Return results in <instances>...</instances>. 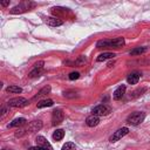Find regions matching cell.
Returning a JSON list of instances; mask_svg holds the SVG:
<instances>
[{
  "label": "cell",
  "mask_w": 150,
  "mask_h": 150,
  "mask_svg": "<svg viewBox=\"0 0 150 150\" xmlns=\"http://www.w3.org/2000/svg\"><path fill=\"white\" fill-rule=\"evenodd\" d=\"M42 128V121L40 120H35V121H32L30 123H28V125H26L25 128H21L16 134L15 136L16 137H21L26 134H30V132H34V131H39L40 129Z\"/></svg>",
  "instance_id": "6da1fadb"
},
{
  "label": "cell",
  "mask_w": 150,
  "mask_h": 150,
  "mask_svg": "<svg viewBox=\"0 0 150 150\" xmlns=\"http://www.w3.org/2000/svg\"><path fill=\"white\" fill-rule=\"evenodd\" d=\"M33 7H35V2H32V1H22L19 5L14 6L11 9V13L12 14H21V13H25L27 11H30Z\"/></svg>",
  "instance_id": "7a4b0ae2"
},
{
  "label": "cell",
  "mask_w": 150,
  "mask_h": 150,
  "mask_svg": "<svg viewBox=\"0 0 150 150\" xmlns=\"http://www.w3.org/2000/svg\"><path fill=\"white\" fill-rule=\"evenodd\" d=\"M145 118V112L143 111H135L131 115L128 116L127 118V123L130 125H138L141 124Z\"/></svg>",
  "instance_id": "3957f363"
},
{
  "label": "cell",
  "mask_w": 150,
  "mask_h": 150,
  "mask_svg": "<svg viewBox=\"0 0 150 150\" xmlns=\"http://www.w3.org/2000/svg\"><path fill=\"white\" fill-rule=\"evenodd\" d=\"M28 104H29V102L25 97H14V98H11L7 102V105L13 107V108H22V107H26Z\"/></svg>",
  "instance_id": "277c9868"
},
{
  "label": "cell",
  "mask_w": 150,
  "mask_h": 150,
  "mask_svg": "<svg viewBox=\"0 0 150 150\" xmlns=\"http://www.w3.org/2000/svg\"><path fill=\"white\" fill-rule=\"evenodd\" d=\"M111 112V108L105 104H98L93 109V115L96 116H107Z\"/></svg>",
  "instance_id": "5b68a950"
},
{
  "label": "cell",
  "mask_w": 150,
  "mask_h": 150,
  "mask_svg": "<svg viewBox=\"0 0 150 150\" xmlns=\"http://www.w3.org/2000/svg\"><path fill=\"white\" fill-rule=\"evenodd\" d=\"M129 132V129L127 128V127H123V128H120L118 130H116L111 136H110V138H109V141L111 142V143H114V142H117V141H120L122 137H124Z\"/></svg>",
  "instance_id": "8992f818"
},
{
  "label": "cell",
  "mask_w": 150,
  "mask_h": 150,
  "mask_svg": "<svg viewBox=\"0 0 150 150\" xmlns=\"http://www.w3.org/2000/svg\"><path fill=\"white\" fill-rule=\"evenodd\" d=\"M63 118H64V114L61 109H55L52 112V123H53V125H57V124L62 123Z\"/></svg>",
  "instance_id": "52a82bcc"
},
{
  "label": "cell",
  "mask_w": 150,
  "mask_h": 150,
  "mask_svg": "<svg viewBox=\"0 0 150 150\" xmlns=\"http://www.w3.org/2000/svg\"><path fill=\"white\" fill-rule=\"evenodd\" d=\"M43 64H45V62L41 60V61H38L35 64H34V68L29 71V74H28V76L29 77H36V76H39V74L41 73V70H42V68H43Z\"/></svg>",
  "instance_id": "ba28073f"
},
{
  "label": "cell",
  "mask_w": 150,
  "mask_h": 150,
  "mask_svg": "<svg viewBox=\"0 0 150 150\" xmlns=\"http://www.w3.org/2000/svg\"><path fill=\"white\" fill-rule=\"evenodd\" d=\"M124 43H125L124 38L118 36L112 40H109V48H121L122 46H124Z\"/></svg>",
  "instance_id": "9c48e42d"
},
{
  "label": "cell",
  "mask_w": 150,
  "mask_h": 150,
  "mask_svg": "<svg viewBox=\"0 0 150 150\" xmlns=\"http://www.w3.org/2000/svg\"><path fill=\"white\" fill-rule=\"evenodd\" d=\"M45 22H46L48 26H50V27H57V26H61V25L63 23V21H62L61 19L54 18V16H48V18H46Z\"/></svg>",
  "instance_id": "30bf717a"
},
{
  "label": "cell",
  "mask_w": 150,
  "mask_h": 150,
  "mask_svg": "<svg viewBox=\"0 0 150 150\" xmlns=\"http://www.w3.org/2000/svg\"><path fill=\"white\" fill-rule=\"evenodd\" d=\"M125 86L124 84H121L118 88H116V90L114 91V94H112V97H114V100H116V101H118V100H121L123 96H124V94H125Z\"/></svg>",
  "instance_id": "8fae6325"
},
{
  "label": "cell",
  "mask_w": 150,
  "mask_h": 150,
  "mask_svg": "<svg viewBox=\"0 0 150 150\" xmlns=\"http://www.w3.org/2000/svg\"><path fill=\"white\" fill-rule=\"evenodd\" d=\"M139 79H141V73H138V71H132V73H130V74L128 75L127 81H128V83H130V84H136V83L139 81Z\"/></svg>",
  "instance_id": "7c38bea8"
},
{
  "label": "cell",
  "mask_w": 150,
  "mask_h": 150,
  "mask_svg": "<svg viewBox=\"0 0 150 150\" xmlns=\"http://www.w3.org/2000/svg\"><path fill=\"white\" fill-rule=\"evenodd\" d=\"M36 144L39 145V146H42V148H46V149H49V150H53V148H52V145H50V143L43 137V136H38L36 137Z\"/></svg>",
  "instance_id": "4fadbf2b"
},
{
  "label": "cell",
  "mask_w": 150,
  "mask_h": 150,
  "mask_svg": "<svg viewBox=\"0 0 150 150\" xmlns=\"http://www.w3.org/2000/svg\"><path fill=\"white\" fill-rule=\"evenodd\" d=\"M100 123V117L96 115H90L86 118V124L88 127H96Z\"/></svg>",
  "instance_id": "5bb4252c"
},
{
  "label": "cell",
  "mask_w": 150,
  "mask_h": 150,
  "mask_svg": "<svg viewBox=\"0 0 150 150\" xmlns=\"http://www.w3.org/2000/svg\"><path fill=\"white\" fill-rule=\"evenodd\" d=\"M26 118H23V117H19V118H15V120H13L9 124H8V128H15V127H22V125H25L26 124Z\"/></svg>",
  "instance_id": "9a60e30c"
},
{
  "label": "cell",
  "mask_w": 150,
  "mask_h": 150,
  "mask_svg": "<svg viewBox=\"0 0 150 150\" xmlns=\"http://www.w3.org/2000/svg\"><path fill=\"white\" fill-rule=\"evenodd\" d=\"M50 89H52V87H50V86H45V87H43V88H41V89L38 91V94L34 96V100H38V98H40V97H42V96H45V95L49 94V93H50Z\"/></svg>",
  "instance_id": "2e32d148"
},
{
  "label": "cell",
  "mask_w": 150,
  "mask_h": 150,
  "mask_svg": "<svg viewBox=\"0 0 150 150\" xmlns=\"http://www.w3.org/2000/svg\"><path fill=\"white\" fill-rule=\"evenodd\" d=\"M114 56H115V54H114V53H110V52H105V53H102V54H100V55L97 56L96 61H97V62H102V61H105V60H108V59H112Z\"/></svg>",
  "instance_id": "e0dca14e"
},
{
  "label": "cell",
  "mask_w": 150,
  "mask_h": 150,
  "mask_svg": "<svg viewBox=\"0 0 150 150\" xmlns=\"http://www.w3.org/2000/svg\"><path fill=\"white\" fill-rule=\"evenodd\" d=\"M54 104V101L50 100V98H46V100H42L40 102H38L36 107L38 108H45V107H52Z\"/></svg>",
  "instance_id": "ac0fdd59"
},
{
  "label": "cell",
  "mask_w": 150,
  "mask_h": 150,
  "mask_svg": "<svg viewBox=\"0 0 150 150\" xmlns=\"http://www.w3.org/2000/svg\"><path fill=\"white\" fill-rule=\"evenodd\" d=\"M63 137H64V131L62 129H57L53 134V139L54 141H61Z\"/></svg>",
  "instance_id": "d6986e66"
},
{
  "label": "cell",
  "mask_w": 150,
  "mask_h": 150,
  "mask_svg": "<svg viewBox=\"0 0 150 150\" xmlns=\"http://www.w3.org/2000/svg\"><path fill=\"white\" fill-rule=\"evenodd\" d=\"M145 52H146V47H137V48L130 50V55H132V56L134 55H141V54H143Z\"/></svg>",
  "instance_id": "ffe728a7"
},
{
  "label": "cell",
  "mask_w": 150,
  "mask_h": 150,
  "mask_svg": "<svg viewBox=\"0 0 150 150\" xmlns=\"http://www.w3.org/2000/svg\"><path fill=\"white\" fill-rule=\"evenodd\" d=\"M6 90H7L8 93H13V94H19V93L22 91V89H21L19 86H9V87H7Z\"/></svg>",
  "instance_id": "44dd1931"
},
{
  "label": "cell",
  "mask_w": 150,
  "mask_h": 150,
  "mask_svg": "<svg viewBox=\"0 0 150 150\" xmlns=\"http://www.w3.org/2000/svg\"><path fill=\"white\" fill-rule=\"evenodd\" d=\"M75 149H76V146L73 142H67L66 144H63L61 150H75Z\"/></svg>",
  "instance_id": "7402d4cb"
},
{
  "label": "cell",
  "mask_w": 150,
  "mask_h": 150,
  "mask_svg": "<svg viewBox=\"0 0 150 150\" xmlns=\"http://www.w3.org/2000/svg\"><path fill=\"white\" fill-rule=\"evenodd\" d=\"M68 77H69V80H71V81H73V80H77V79L80 77V73H79V71H73V73L69 74Z\"/></svg>",
  "instance_id": "603a6c76"
},
{
  "label": "cell",
  "mask_w": 150,
  "mask_h": 150,
  "mask_svg": "<svg viewBox=\"0 0 150 150\" xmlns=\"http://www.w3.org/2000/svg\"><path fill=\"white\" fill-rule=\"evenodd\" d=\"M84 62H86V56L81 55V56L75 61V64H76V66H81V64H83Z\"/></svg>",
  "instance_id": "cb8c5ba5"
},
{
  "label": "cell",
  "mask_w": 150,
  "mask_h": 150,
  "mask_svg": "<svg viewBox=\"0 0 150 150\" xmlns=\"http://www.w3.org/2000/svg\"><path fill=\"white\" fill-rule=\"evenodd\" d=\"M63 95H64V97H74V96H76L75 93H73V91H64Z\"/></svg>",
  "instance_id": "d4e9b609"
},
{
  "label": "cell",
  "mask_w": 150,
  "mask_h": 150,
  "mask_svg": "<svg viewBox=\"0 0 150 150\" xmlns=\"http://www.w3.org/2000/svg\"><path fill=\"white\" fill-rule=\"evenodd\" d=\"M28 150H49V149H46V148H42V146L36 145V146H30Z\"/></svg>",
  "instance_id": "484cf974"
},
{
  "label": "cell",
  "mask_w": 150,
  "mask_h": 150,
  "mask_svg": "<svg viewBox=\"0 0 150 150\" xmlns=\"http://www.w3.org/2000/svg\"><path fill=\"white\" fill-rule=\"evenodd\" d=\"M0 5H1L2 7H6V6H8V5H9V0H7V1H1V2H0Z\"/></svg>",
  "instance_id": "4316f807"
},
{
  "label": "cell",
  "mask_w": 150,
  "mask_h": 150,
  "mask_svg": "<svg viewBox=\"0 0 150 150\" xmlns=\"http://www.w3.org/2000/svg\"><path fill=\"white\" fill-rule=\"evenodd\" d=\"M6 112H7V109H6L5 107H2V108H1V117H4V116L6 115Z\"/></svg>",
  "instance_id": "83f0119b"
},
{
  "label": "cell",
  "mask_w": 150,
  "mask_h": 150,
  "mask_svg": "<svg viewBox=\"0 0 150 150\" xmlns=\"http://www.w3.org/2000/svg\"><path fill=\"white\" fill-rule=\"evenodd\" d=\"M5 150H6V149H5Z\"/></svg>",
  "instance_id": "f1b7e54d"
}]
</instances>
